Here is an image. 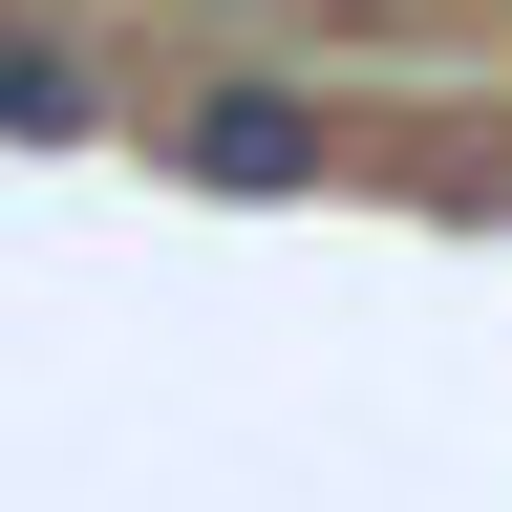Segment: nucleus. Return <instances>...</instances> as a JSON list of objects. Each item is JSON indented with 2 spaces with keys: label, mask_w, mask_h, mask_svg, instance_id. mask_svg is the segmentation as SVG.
<instances>
[{
  "label": "nucleus",
  "mask_w": 512,
  "mask_h": 512,
  "mask_svg": "<svg viewBox=\"0 0 512 512\" xmlns=\"http://www.w3.org/2000/svg\"><path fill=\"white\" fill-rule=\"evenodd\" d=\"M320 150H342V128L299 86H192L171 107V171H214V192H320Z\"/></svg>",
  "instance_id": "obj_1"
},
{
  "label": "nucleus",
  "mask_w": 512,
  "mask_h": 512,
  "mask_svg": "<svg viewBox=\"0 0 512 512\" xmlns=\"http://www.w3.org/2000/svg\"><path fill=\"white\" fill-rule=\"evenodd\" d=\"M107 86H86V64H64V43H0V128H86Z\"/></svg>",
  "instance_id": "obj_2"
}]
</instances>
